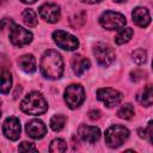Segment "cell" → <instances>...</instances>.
Wrapping results in <instances>:
<instances>
[{
    "mask_svg": "<svg viewBox=\"0 0 153 153\" xmlns=\"http://www.w3.org/2000/svg\"><path fill=\"white\" fill-rule=\"evenodd\" d=\"M39 69L43 76L48 79H59L61 78L63 73V60L62 56L56 51V50H47L44 51L41 63H39Z\"/></svg>",
    "mask_w": 153,
    "mask_h": 153,
    "instance_id": "cell-1",
    "label": "cell"
},
{
    "mask_svg": "<svg viewBox=\"0 0 153 153\" xmlns=\"http://www.w3.org/2000/svg\"><path fill=\"white\" fill-rule=\"evenodd\" d=\"M20 109L27 115H42L48 110V103L39 92H31L24 97L20 103Z\"/></svg>",
    "mask_w": 153,
    "mask_h": 153,
    "instance_id": "cell-2",
    "label": "cell"
},
{
    "mask_svg": "<svg viewBox=\"0 0 153 153\" xmlns=\"http://www.w3.org/2000/svg\"><path fill=\"white\" fill-rule=\"evenodd\" d=\"M129 136V130L120 124L111 126L110 128L106 129L105 131V142L109 147L116 148L120 147Z\"/></svg>",
    "mask_w": 153,
    "mask_h": 153,
    "instance_id": "cell-3",
    "label": "cell"
},
{
    "mask_svg": "<svg viewBox=\"0 0 153 153\" xmlns=\"http://www.w3.org/2000/svg\"><path fill=\"white\" fill-rule=\"evenodd\" d=\"M85 99V91L80 84H72L65 90V102L69 109L79 108Z\"/></svg>",
    "mask_w": 153,
    "mask_h": 153,
    "instance_id": "cell-4",
    "label": "cell"
},
{
    "mask_svg": "<svg viewBox=\"0 0 153 153\" xmlns=\"http://www.w3.org/2000/svg\"><path fill=\"white\" fill-rule=\"evenodd\" d=\"M127 20L126 17L118 12H112V11H105L102 13L99 17V24L106 29V30H117L122 29L126 25Z\"/></svg>",
    "mask_w": 153,
    "mask_h": 153,
    "instance_id": "cell-5",
    "label": "cell"
},
{
    "mask_svg": "<svg viewBox=\"0 0 153 153\" xmlns=\"http://www.w3.org/2000/svg\"><path fill=\"white\" fill-rule=\"evenodd\" d=\"M93 54H94V57H96L97 62L103 67H108L115 60L114 49L109 44L103 43V42H98V43L94 44Z\"/></svg>",
    "mask_w": 153,
    "mask_h": 153,
    "instance_id": "cell-6",
    "label": "cell"
},
{
    "mask_svg": "<svg viewBox=\"0 0 153 153\" xmlns=\"http://www.w3.org/2000/svg\"><path fill=\"white\" fill-rule=\"evenodd\" d=\"M10 41L16 47H23L32 41V33L20 25L12 24L10 27Z\"/></svg>",
    "mask_w": 153,
    "mask_h": 153,
    "instance_id": "cell-7",
    "label": "cell"
},
{
    "mask_svg": "<svg viewBox=\"0 0 153 153\" xmlns=\"http://www.w3.org/2000/svg\"><path fill=\"white\" fill-rule=\"evenodd\" d=\"M53 39L63 50L72 51V50L78 49V47H79L78 38L75 36H73V35L63 31V30H56V31H54L53 32Z\"/></svg>",
    "mask_w": 153,
    "mask_h": 153,
    "instance_id": "cell-8",
    "label": "cell"
},
{
    "mask_svg": "<svg viewBox=\"0 0 153 153\" xmlns=\"http://www.w3.org/2000/svg\"><path fill=\"white\" fill-rule=\"evenodd\" d=\"M97 98L98 100L103 102L108 108L117 105L122 100V93L118 92L117 90L110 88V87H104L99 88L97 91Z\"/></svg>",
    "mask_w": 153,
    "mask_h": 153,
    "instance_id": "cell-9",
    "label": "cell"
},
{
    "mask_svg": "<svg viewBox=\"0 0 153 153\" xmlns=\"http://www.w3.org/2000/svg\"><path fill=\"white\" fill-rule=\"evenodd\" d=\"M2 131L7 139H10L12 141L18 140L20 136V122H19V120L17 117L6 118V121L4 122V126H2Z\"/></svg>",
    "mask_w": 153,
    "mask_h": 153,
    "instance_id": "cell-10",
    "label": "cell"
},
{
    "mask_svg": "<svg viewBox=\"0 0 153 153\" xmlns=\"http://www.w3.org/2000/svg\"><path fill=\"white\" fill-rule=\"evenodd\" d=\"M38 13L41 18L48 23H56L61 16L60 7L56 4H43L38 8Z\"/></svg>",
    "mask_w": 153,
    "mask_h": 153,
    "instance_id": "cell-11",
    "label": "cell"
},
{
    "mask_svg": "<svg viewBox=\"0 0 153 153\" xmlns=\"http://www.w3.org/2000/svg\"><path fill=\"white\" fill-rule=\"evenodd\" d=\"M78 135L82 141L93 143L100 139V130H99V128L93 127V126L81 124L78 129Z\"/></svg>",
    "mask_w": 153,
    "mask_h": 153,
    "instance_id": "cell-12",
    "label": "cell"
},
{
    "mask_svg": "<svg viewBox=\"0 0 153 153\" xmlns=\"http://www.w3.org/2000/svg\"><path fill=\"white\" fill-rule=\"evenodd\" d=\"M25 130H26V133H27V135L30 137H32V139H42L47 133V127L39 120H31L30 122L26 123Z\"/></svg>",
    "mask_w": 153,
    "mask_h": 153,
    "instance_id": "cell-13",
    "label": "cell"
},
{
    "mask_svg": "<svg viewBox=\"0 0 153 153\" xmlns=\"http://www.w3.org/2000/svg\"><path fill=\"white\" fill-rule=\"evenodd\" d=\"M131 17H133V22L137 26H141V27H146L151 23L149 12L145 7H136V8H134V11L131 13Z\"/></svg>",
    "mask_w": 153,
    "mask_h": 153,
    "instance_id": "cell-14",
    "label": "cell"
},
{
    "mask_svg": "<svg viewBox=\"0 0 153 153\" xmlns=\"http://www.w3.org/2000/svg\"><path fill=\"white\" fill-rule=\"evenodd\" d=\"M71 66H72V69L73 72L76 74V75H81L82 73H85L91 63H90V60L81 56V55H74L72 56V60H71Z\"/></svg>",
    "mask_w": 153,
    "mask_h": 153,
    "instance_id": "cell-15",
    "label": "cell"
},
{
    "mask_svg": "<svg viewBox=\"0 0 153 153\" xmlns=\"http://www.w3.org/2000/svg\"><path fill=\"white\" fill-rule=\"evenodd\" d=\"M18 65H19L20 69H23L25 73H33L36 71V68H37L36 60L31 54L22 55L18 59Z\"/></svg>",
    "mask_w": 153,
    "mask_h": 153,
    "instance_id": "cell-16",
    "label": "cell"
},
{
    "mask_svg": "<svg viewBox=\"0 0 153 153\" xmlns=\"http://www.w3.org/2000/svg\"><path fill=\"white\" fill-rule=\"evenodd\" d=\"M136 99L140 104L145 106H151L153 103V87L151 84L146 85L136 96Z\"/></svg>",
    "mask_w": 153,
    "mask_h": 153,
    "instance_id": "cell-17",
    "label": "cell"
},
{
    "mask_svg": "<svg viewBox=\"0 0 153 153\" xmlns=\"http://www.w3.org/2000/svg\"><path fill=\"white\" fill-rule=\"evenodd\" d=\"M12 87V75L8 69L0 67V92L8 93Z\"/></svg>",
    "mask_w": 153,
    "mask_h": 153,
    "instance_id": "cell-18",
    "label": "cell"
},
{
    "mask_svg": "<svg viewBox=\"0 0 153 153\" xmlns=\"http://www.w3.org/2000/svg\"><path fill=\"white\" fill-rule=\"evenodd\" d=\"M133 35H134V30L131 27H124L123 26L117 32V35L115 37V42H116V44H124V43H127V42L130 41V38L133 37Z\"/></svg>",
    "mask_w": 153,
    "mask_h": 153,
    "instance_id": "cell-19",
    "label": "cell"
},
{
    "mask_svg": "<svg viewBox=\"0 0 153 153\" xmlns=\"http://www.w3.org/2000/svg\"><path fill=\"white\" fill-rule=\"evenodd\" d=\"M22 18H23V22L25 23V25L29 27H33L37 25L38 19H37V14L35 13L33 10H30V8L24 10L22 13Z\"/></svg>",
    "mask_w": 153,
    "mask_h": 153,
    "instance_id": "cell-20",
    "label": "cell"
},
{
    "mask_svg": "<svg viewBox=\"0 0 153 153\" xmlns=\"http://www.w3.org/2000/svg\"><path fill=\"white\" fill-rule=\"evenodd\" d=\"M66 116L65 115H61V114H57V115H54L51 118H50V122H49V126L50 128L54 130V131H60L63 129L65 124H66Z\"/></svg>",
    "mask_w": 153,
    "mask_h": 153,
    "instance_id": "cell-21",
    "label": "cell"
},
{
    "mask_svg": "<svg viewBox=\"0 0 153 153\" xmlns=\"http://www.w3.org/2000/svg\"><path fill=\"white\" fill-rule=\"evenodd\" d=\"M135 111L131 104H124L120 108V110L117 111V116L122 120H130L134 116Z\"/></svg>",
    "mask_w": 153,
    "mask_h": 153,
    "instance_id": "cell-22",
    "label": "cell"
},
{
    "mask_svg": "<svg viewBox=\"0 0 153 153\" xmlns=\"http://www.w3.org/2000/svg\"><path fill=\"white\" fill-rule=\"evenodd\" d=\"M66 149H67V143L62 139L53 140L50 146H49V151L51 153H60V152H65Z\"/></svg>",
    "mask_w": 153,
    "mask_h": 153,
    "instance_id": "cell-23",
    "label": "cell"
},
{
    "mask_svg": "<svg viewBox=\"0 0 153 153\" xmlns=\"http://www.w3.org/2000/svg\"><path fill=\"white\" fill-rule=\"evenodd\" d=\"M131 59L137 65H143L146 61H147V54H146V50L145 49H135L133 53H131Z\"/></svg>",
    "mask_w": 153,
    "mask_h": 153,
    "instance_id": "cell-24",
    "label": "cell"
},
{
    "mask_svg": "<svg viewBox=\"0 0 153 153\" xmlns=\"http://www.w3.org/2000/svg\"><path fill=\"white\" fill-rule=\"evenodd\" d=\"M85 19H86V14H85V12H82V11H80V12H76L72 18H71V24L73 25V26H79V24H78V22L79 20H81L82 23H85Z\"/></svg>",
    "mask_w": 153,
    "mask_h": 153,
    "instance_id": "cell-25",
    "label": "cell"
},
{
    "mask_svg": "<svg viewBox=\"0 0 153 153\" xmlns=\"http://www.w3.org/2000/svg\"><path fill=\"white\" fill-rule=\"evenodd\" d=\"M18 149H19V152H36L35 145H33L32 142H26V141L22 142V143L19 145Z\"/></svg>",
    "mask_w": 153,
    "mask_h": 153,
    "instance_id": "cell-26",
    "label": "cell"
},
{
    "mask_svg": "<svg viewBox=\"0 0 153 153\" xmlns=\"http://www.w3.org/2000/svg\"><path fill=\"white\" fill-rule=\"evenodd\" d=\"M145 134H146V139H148V142L152 143L153 142V123H152V121H149L147 129H145Z\"/></svg>",
    "mask_w": 153,
    "mask_h": 153,
    "instance_id": "cell-27",
    "label": "cell"
},
{
    "mask_svg": "<svg viewBox=\"0 0 153 153\" xmlns=\"http://www.w3.org/2000/svg\"><path fill=\"white\" fill-rule=\"evenodd\" d=\"M130 75H131V80H134V81H139V80L146 78V76H143V75H146V73H143L142 71H134L130 73Z\"/></svg>",
    "mask_w": 153,
    "mask_h": 153,
    "instance_id": "cell-28",
    "label": "cell"
},
{
    "mask_svg": "<svg viewBox=\"0 0 153 153\" xmlns=\"http://www.w3.org/2000/svg\"><path fill=\"white\" fill-rule=\"evenodd\" d=\"M88 117L91 120H98L100 117V111L99 110H91L88 112Z\"/></svg>",
    "mask_w": 153,
    "mask_h": 153,
    "instance_id": "cell-29",
    "label": "cell"
},
{
    "mask_svg": "<svg viewBox=\"0 0 153 153\" xmlns=\"http://www.w3.org/2000/svg\"><path fill=\"white\" fill-rule=\"evenodd\" d=\"M137 133H139V136H140V137H143V139H146L145 129H139V130H137Z\"/></svg>",
    "mask_w": 153,
    "mask_h": 153,
    "instance_id": "cell-30",
    "label": "cell"
},
{
    "mask_svg": "<svg viewBox=\"0 0 153 153\" xmlns=\"http://www.w3.org/2000/svg\"><path fill=\"white\" fill-rule=\"evenodd\" d=\"M84 2H87V4H96V2H99L100 0H82Z\"/></svg>",
    "mask_w": 153,
    "mask_h": 153,
    "instance_id": "cell-31",
    "label": "cell"
},
{
    "mask_svg": "<svg viewBox=\"0 0 153 153\" xmlns=\"http://www.w3.org/2000/svg\"><path fill=\"white\" fill-rule=\"evenodd\" d=\"M22 2H24V4H33V2H36L37 0H20Z\"/></svg>",
    "mask_w": 153,
    "mask_h": 153,
    "instance_id": "cell-32",
    "label": "cell"
},
{
    "mask_svg": "<svg viewBox=\"0 0 153 153\" xmlns=\"http://www.w3.org/2000/svg\"><path fill=\"white\" fill-rule=\"evenodd\" d=\"M115 2H118V4H121V2H126L127 0H114Z\"/></svg>",
    "mask_w": 153,
    "mask_h": 153,
    "instance_id": "cell-33",
    "label": "cell"
},
{
    "mask_svg": "<svg viewBox=\"0 0 153 153\" xmlns=\"http://www.w3.org/2000/svg\"><path fill=\"white\" fill-rule=\"evenodd\" d=\"M0 116H1V102H0Z\"/></svg>",
    "mask_w": 153,
    "mask_h": 153,
    "instance_id": "cell-34",
    "label": "cell"
}]
</instances>
